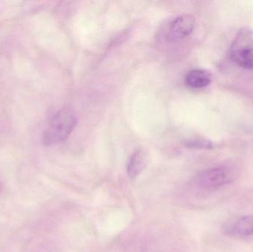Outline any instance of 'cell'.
Here are the masks:
<instances>
[{"label":"cell","instance_id":"cell-7","mask_svg":"<svg viewBox=\"0 0 253 252\" xmlns=\"http://www.w3.org/2000/svg\"><path fill=\"white\" fill-rule=\"evenodd\" d=\"M236 233L242 236L253 235V216H244L239 218L234 225Z\"/></svg>","mask_w":253,"mask_h":252},{"label":"cell","instance_id":"cell-8","mask_svg":"<svg viewBox=\"0 0 253 252\" xmlns=\"http://www.w3.org/2000/svg\"><path fill=\"white\" fill-rule=\"evenodd\" d=\"M185 145L193 149H211L213 147V144L209 141L206 140L187 141L185 142Z\"/></svg>","mask_w":253,"mask_h":252},{"label":"cell","instance_id":"cell-6","mask_svg":"<svg viewBox=\"0 0 253 252\" xmlns=\"http://www.w3.org/2000/svg\"><path fill=\"white\" fill-rule=\"evenodd\" d=\"M147 157L142 149H138L132 154L128 161L126 170L131 179H135L145 167Z\"/></svg>","mask_w":253,"mask_h":252},{"label":"cell","instance_id":"cell-5","mask_svg":"<svg viewBox=\"0 0 253 252\" xmlns=\"http://www.w3.org/2000/svg\"><path fill=\"white\" fill-rule=\"evenodd\" d=\"M212 81V75L205 70L196 69L190 71L185 76V83L193 89H202L208 87Z\"/></svg>","mask_w":253,"mask_h":252},{"label":"cell","instance_id":"cell-1","mask_svg":"<svg viewBox=\"0 0 253 252\" xmlns=\"http://www.w3.org/2000/svg\"><path fill=\"white\" fill-rule=\"evenodd\" d=\"M77 124V117L72 109H60L53 115L44 131L43 144L51 146L64 142L74 131Z\"/></svg>","mask_w":253,"mask_h":252},{"label":"cell","instance_id":"cell-2","mask_svg":"<svg viewBox=\"0 0 253 252\" xmlns=\"http://www.w3.org/2000/svg\"><path fill=\"white\" fill-rule=\"evenodd\" d=\"M230 56L238 66L246 70H253V31L242 28L230 45Z\"/></svg>","mask_w":253,"mask_h":252},{"label":"cell","instance_id":"cell-3","mask_svg":"<svg viewBox=\"0 0 253 252\" xmlns=\"http://www.w3.org/2000/svg\"><path fill=\"white\" fill-rule=\"evenodd\" d=\"M231 170L226 167H216L204 172L196 180L199 187L205 190L212 191L233 181Z\"/></svg>","mask_w":253,"mask_h":252},{"label":"cell","instance_id":"cell-4","mask_svg":"<svg viewBox=\"0 0 253 252\" xmlns=\"http://www.w3.org/2000/svg\"><path fill=\"white\" fill-rule=\"evenodd\" d=\"M196 20L192 15L184 14L172 21L168 29L167 38L170 41H177L188 36L194 29Z\"/></svg>","mask_w":253,"mask_h":252}]
</instances>
